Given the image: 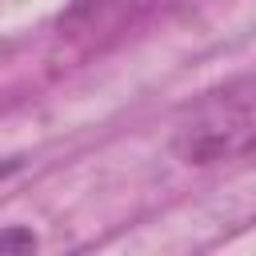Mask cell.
<instances>
[{"instance_id": "cell-1", "label": "cell", "mask_w": 256, "mask_h": 256, "mask_svg": "<svg viewBox=\"0 0 256 256\" xmlns=\"http://www.w3.org/2000/svg\"><path fill=\"white\" fill-rule=\"evenodd\" d=\"M172 148L184 164H224L256 152V64L196 96L176 120Z\"/></svg>"}, {"instance_id": "cell-2", "label": "cell", "mask_w": 256, "mask_h": 256, "mask_svg": "<svg viewBox=\"0 0 256 256\" xmlns=\"http://www.w3.org/2000/svg\"><path fill=\"white\" fill-rule=\"evenodd\" d=\"M160 0H72L68 12L60 16V36L72 44H96L104 36L132 28Z\"/></svg>"}, {"instance_id": "cell-3", "label": "cell", "mask_w": 256, "mask_h": 256, "mask_svg": "<svg viewBox=\"0 0 256 256\" xmlns=\"http://www.w3.org/2000/svg\"><path fill=\"white\" fill-rule=\"evenodd\" d=\"M36 248V236H32V228H4L0 232V252H32Z\"/></svg>"}, {"instance_id": "cell-4", "label": "cell", "mask_w": 256, "mask_h": 256, "mask_svg": "<svg viewBox=\"0 0 256 256\" xmlns=\"http://www.w3.org/2000/svg\"><path fill=\"white\" fill-rule=\"evenodd\" d=\"M16 168H20V160H0V180H8Z\"/></svg>"}]
</instances>
